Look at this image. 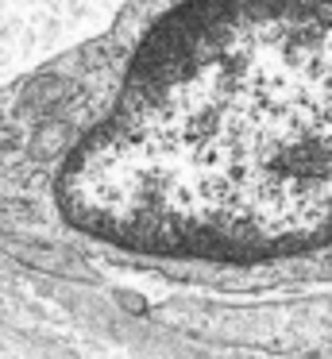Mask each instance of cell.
I'll return each instance as SVG.
<instances>
[{
  "label": "cell",
  "mask_w": 332,
  "mask_h": 359,
  "mask_svg": "<svg viewBox=\"0 0 332 359\" xmlns=\"http://www.w3.org/2000/svg\"><path fill=\"white\" fill-rule=\"evenodd\" d=\"M66 209L139 248L332 240V0H208L170 24L69 166Z\"/></svg>",
  "instance_id": "cell-1"
}]
</instances>
